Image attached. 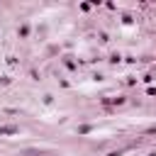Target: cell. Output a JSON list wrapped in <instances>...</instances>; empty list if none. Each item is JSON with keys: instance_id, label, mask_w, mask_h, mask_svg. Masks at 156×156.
<instances>
[{"instance_id": "obj_1", "label": "cell", "mask_w": 156, "mask_h": 156, "mask_svg": "<svg viewBox=\"0 0 156 156\" xmlns=\"http://www.w3.org/2000/svg\"><path fill=\"white\" fill-rule=\"evenodd\" d=\"M2 134H17V127L15 124H7V127H0V136Z\"/></svg>"}, {"instance_id": "obj_2", "label": "cell", "mask_w": 156, "mask_h": 156, "mask_svg": "<svg viewBox=\"0 0 156 156\" xmlns=\"http://www.w3.org/2000/svg\"><path fill=\"white\" fill-rule=\"evenodd\" d=\"M107 156H119V154H117V151H112V154H107Z\"/></svg>"}]
</instances>
